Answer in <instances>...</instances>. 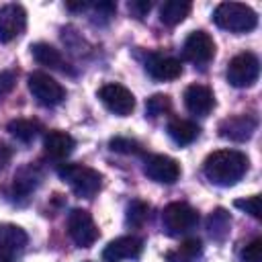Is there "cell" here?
Returning a JSON list of instances; mask_svg holds the SVG:
<instances>
[{
	"label": "cell",
	"instance_id": "28",
	"mask_svg": "<svg viewBox=\"0 0 262 262\" xmlns=\"http://www.w3.org/2000/svg\"><path fill=\"white\" fill-rule=\"evenodd\" d=\"M233 205L237 209L246 211L248 215H252L254 219H260V196L258 194H252V196H246V199H237Z\"/></svg>",
	"mask_w": 262,
	"mask_h": 262
},
{
	"label": "cell",
	"instance_id": "2",
	"mask_svg": "<svg viewBox=\"0 0 262 262\" xmlns=\"http://www.w3.org/2000/svg\"><path fill=\"white\" fill-rule=\"evenodd\" d=\"M213 20L219 29L229 33H248L258 25L256 12L242 2H221L213 10Z\"/></svg>",
	"mask_w": 262,
	"mask_h": 262
},
{
	"label": "cell",
	"instance_id": "15",
	"mask_svg": "<svg viewBox=\"0 0 262 262\" xmlns=\"http://www.w3.org/2000/svg\"><path fill=\"white\" fill-rule=\"evenodd\" d=\"M145 70L154 80L166 82V80H176L182 74V63L176 57H166L160 53H151L145 61Z\"/></svg>",
	"mask_w": 262,
	"mask_h": 262
},
{
	"label": "cell",
	"instance_id": "24",
	"mask_svg": "<svg viewBox=\"0 0 262 262\" xmlns=\"http://www.w3.org/2000/svg\"><path fill=\"white\" fill-rule=\"evenodd\" d=\"M229 225H231V217L225 209H215L207 219V229L215 239H223L229 231Z\"/></svg>",
	"mask_w": 262,
	"mask_h": 262
},
{
	"label": "cell",
	"instance_id": "34",
	"mask_svg": "<svg viewBox=\"0 0 262 262\" xmlns=\"http://www.w3.org/2000/svg\"><path fill=\"white\" fill-rule=\"evenodd\" d=\"M66 6H68V10H86L88 8V2H76V4L74 2H68Z\"/></svg>",
	"mask_w": 262,
	"mask_h": 262
},
{
	"label": "cell",
	"instance_id": "9",
	"mask_svg": "<svg viewBox=\"0 0 262 262\" xmlns=\"http://www.w3.org/2000/svg\"><path fill=\"white\" fill-rule=\"evenodd\" d=\"M98 98L102 100V104L119 115V117H127L133 113L135 108V96L131 94L129 88H125L123 84H115V82H108L104 84L100 90H98Z\"/></svg>",
	"mask_w": 262,
	"mask_h": 262
},
{
	"label": "cell",
	"instance_id": "32",
	"mask_svg": "<svg viewBox=\"0 0 262 262\" xmlns=\"http://www.w3.org/2000/svg\"><path fill=\"white\" fill-rule=\"evenodd\" d=\"M115 10H117L115 2H98V4H94V12L104 16V18H111L115 14Z\"/></svg>",
	"mask_w": 262,
	"mask_h": 262
},
{
	"label": "cell",
	"instance_id": "30",
	"mask_svg": "<svg viewBox=\"0 0 262 262\" xmlns=\"http://www.w3.org/2000/svg\"><path fill=\"white\" fill-rule=\"evenodd\" d=\"M14 84H16V74L12 70L0 72V98H4L6 94H10L12 88H14Z\"/></svg>",
	"mask_w": 262,
	"mask_h": 262
},
{
	"label": "cell",
	"instance_id": "13",
	"mask_svg": "<svg viewBox=\"0 0 262 262\" xmlns=\"http://www.w3.org/2000/svg\"><path fill=\"white\" fill-rule=\"evenodd\" d=\"M143 250V242L135 235H121L113 239L104 250H102V260L104 262H121V260H131L137 258Z\"/></svg>",
	"mask_w": 262,
	"mask_h": 262
},
{
	"label": "cell",
	"instance_id": "20",
	"mask_svg": "<svg viewBox=\"0 0 262 262\" xmlns=\"http://www.w3.org/2000/svg\"><path fill=\"white\" fill-rule=\"evenodd\" d=\"M203 254V242L199 237L184 239L176 250H170L166 254L168 262H196L199 256Z\"/></svg>",
	"mask_w": 262,
	"mask_h": 262
},
{
	"label": "cell",
	"instance_id": "21",
	"mask_svg": "<svg viewBox=\"0 0 262 262\" xmlns=\"http://www.w3.org/2000/svg\"><path fill=\"white\" fill-rule=\"evenodd\" d=\"M31 53H33L35 61L41 63V66H47V68H61L63 66L61 53L53 45H49V43H35V45H31Z\"/></svg>",
	"mask_w": 262,
	"mask_h": 262
},
{
	"label": "cell",
	"instance_id": "1",
	"mask_svg": "<svg viewBox=\"0 0 262 262\" xmlns=\"http://www.w3.org/2000/svg\"><path fill=\"white\" fill-rule=\"evenodd\" d=\"M248 158L237 149H217L207 156L203 174L217 186H233L248 172Z\"/></svg>",
	"mask_w": 262,
	"mask_h": 262
},
{
	"label": "cell",
	"instance_id": "3",
	"mask_svg": "<svg viewBox=\"0 0 262 262\" xmlns=\"http://www.w3.org/2000/svg\"><path fill=\"white\" fill-rule=\"evenodd\" d=\"M57 176L72 186V190L82 199H92L102 184V176L98 170L82 166V164H59Z\"/></svg>",
	"mask_w": 262,
	"mask_h": 262
},
{
	"label": "cell",
	"instance_id": "29",
	"mask_svg": "<svg viewBox=\"0 0 262 262\" xmlns=\"http://www.w3.org/2000/svg\"><path fill=\"white\" fill-rule=\"evenodd\" d=\"M242 262H262V239L260 237L252 239L242 250Z\"/></svg>",
	"mask_w": 262,
	"mask_h": 262
},
{
	"label": "cell",
	"instance_id": "27",
	"mask_svg": "<svg viewBox=\"0 0 262 262\" xmlns=\"http://www.w3.org/2000/svg\"><path fill=\"white\" fill-rule=\"evenodd\" d=\"M108 145H111L113 151L125 154V156H141V154H143L141 145H139L135 139H129V137H113Z\"/></svg>",
	"mask_w": 262,
	"mask_h": 262
},
{
	"label": "cell",
	"instance_id": "12",
	"mask_svg": "<svg viewBox=\"0 0 262 262\" xmlns=\"http://www.w3.org/2000/svg\"><path fill=\"white\" fill-rule=\"evenodd\" d=\"M258 127V121L250 115L227 117L219 123V135L229 141H248Z\"/></svg>",
	"mask_w": 262,
	"mask_h": 262
},
{
	"label": "cell",
	"instance_id": "31",
	"mask_svg": "<svg viewBox=\"0 0 262 262\" xmlns=\"http://www.w3.org/2000/svg\"><path fill=\"white\" fill-rule=\"evenodd\" d=\"M127 8H129V12H131L135 18H143V16H147V12L151 10V2H149V0H131V2L127 4Z\"/></svg>",
	"mask_w": 262,
	"mask_h": 262
},
{
	"label": "cell",
	"instance_id": "22",
	"mask_svg": "<svg viewBox=\"0 0 262 262\" xmlns=\"http://www.w3.org/2000/svg\"><path fill=\"white\" fill-rule=\"evenodd\" d=\"M6 129H8V133L14 139H18L23 143H29L39 133V123L37 121H31V119H12Z\"/></svg>",
	"mask_w": 262,
	"mask_h": 262
},
{
	"label": "cell",
	"instance_id": "8",
	"mask_svg": "<svg viewBox=\"0 0 262 262\" xmlns=\"http://www.w3.org/2000/svg\"><path fill=\"white\" fill-rule=\"evenodd\" d=\"M143 174L160 184H174L180 178V164L164 154L143 156Z\"/></svg>",
	"mask_w": 262,
	"mask_h": 262
},
{
	"label": "cell",
	"instance_id": "14",
	"mask_svg": "<svg viewBox=\"0 0 262 262\" xmlns=\"http://www.w3.org/2000/svg\"><path fill=\"white\" fill-rule=\"evenodd\" d=\"M184 106L192 115L207 117L213 111V106H215L213 90L209 86H205V84H190L184 90Z\"/></svg>",
	"mask_w": 262,
	"mask_h": 262
},
{
	"label": "cell",
	"instance_id": "16",
	"mask_svg": "<svg viewBox=\"0 0 262 262\" xmlns=\"http://www.w3.org/2000/svg\"><path fill=\"white\" fill-rule=\"evenodd\" d=\"M43 147H45V154L53 160H63L68 158L74 147H76V141L70 133L66 131H59V129H51L45 133V139H43Z\"/></svg>",
	"mask_w": 262,
	"mask_h": 262
},
{
	"label": "cell",
	"instance_id": "35",
	"mask_svg": "<svg viewBox=\"0 0 262 262\" xmlns=\"http://www.w3.org/2000/svg\"><path fill=\"white\" fill-rule=\"evenodd\" d=\"M0 262H14L12 252H6V250H2V248H0Z\"/></svg>",
	"mask_w": 262,
	"mask_h": 262
},
{
	"label": "cell",
	"instance_id": "33",
	"mask_svg": "<svg viewBox=\"0 0 262 262\" xmlns=\"http://www.w3.org/2000/svg\"><path fill=\"white\" fill-rule=\"evenodd\" d=\"M10 156H12L10 147H8L6 143H2V141H0V170L10 162Z\"/></svg>",
	"mask_w": 262,
	"mask_h": 262
},
{
	"label": "cell",
	"instance_id": "5",
	"mask_svg": "<svg viewBox=\"0 0 262 262\" xmlns=\"http://www.w3.org/2000/svg\"><path fill=\"white\" fill-rule=\"evenodd\" d=\"M258 74H260V61L250 51H244V53H237L235 57H231L227 63V72H225L227 82L235 88L252 86L258 80Z\"/></svg>",
	"mask_w": 262,
	"mask_h": 262
},
{
	"label": "cell",
	"instance_id": "4",
	"mask_svg": "<svg viewBox=\"0 0 262 262\" xmlns=\"http://www.w3.org/2000/svg\"><path fill=\"white\" fill-rule=\"evenodd\" d=\"M196 223H199V213L186 203L176 201L166 205L162 211V227H164V233L170 237H178L190 231Z\"/></svg>",
	"mask_w": 262,
	"mask_h": 262
},
{
	"label": "cell",
	"instance_id": "10",
	"mask_svg": "<svg viewBox=\"0 0 262 262\" xmlns=\"http://www.w3.org/2000/svg\"><path fill=\"white\" fill-rule=\"evenodd\" d=\"M27 27V12L20 4H2L0 6V43H10Z\"/></svg>",
	"mask_w": 262,
	"mask_h": 262
},
{
	"label": "cell",
	"instance_id": "23",
	"mask_svg": "<svg viewBox=\"0 0 262 262\" xmlns=\"http://www.w3.org/2000/svg\"><path fill=\"white\" fill-rule=\"evenodd\" d=\"M39 180H41V176H39L37 168H33V166L23 168V170L14 176V194H20V196L31 194V192L39 186Z\"/></svg>",
	"mask_w": 262,
	"mask_h": 262
},
{
	"label": "cell",
	"instance_id": "6",
	"mask_svg": "<svg viewBox=\"0 0 262 262\" xmlns=\"http://www.w3.org/2000/svg\"><path fill=\"white\" fill-rule=\"evenodd\" d=\"M29 90L33 98L43 106H55L66 98L63 86L45 72H35L29 76Z\"/></svg>",
	"mask_w": 262,
	"mask_h": 262
},
{
	"label": "cell",
	"instance_id": "11",
	"mask_svg": "<svg viewBox=\"0 0 262 262\" xmlns=\"http://www.w3.org/2000/svg\"><path fill=\"white\" fill-rule=\"evenodd\" d=\"M182 53L192 63H207L215 55V41L205 31H192L184 41Z\"/></svg>",
	"mask_w": 262,
	"mask_h": 262
},
{
	"label": "cell",
	"instance_id": "19",
	"mask_svg": "<svg viewBox=\"0 0 262 262\" xmlns=\"http://www.w3.org/2000/svg\"><path fill=\"white\" fill-rule=\"evenodd\" d=\"M188 12H190V2H186V0H166L160 6V20L168 27H174V25L182 23Z\"/></svg>",
	"mask_w": 262,
	"mask_h": 262
},
{
	"label": "cell",
	"instance_id": "17",
	"mask_svg": "<svg viewBox=\"0 0 262 262\" xmlns=\"http://www.w3.org/2000/svg\"><path fill=\"white\" fill-rule=\"evenodd\" d=\"M166 131H168V135L172 137V141L178 143V145H188V143H192V141L199 137V133H201L199 125L192 123V121H188V119H172V121L168 123Z\"/></svg>",
	"mask_w": 262,
	"mask_h": 262
},
{
	"label": "cell",
	"instance_id": "18",
	"mask_svg": "<svg viewBox=\"0 0 262 262\" xmlns=\"http://www.w3.org/2000/svg\"><path fill=\"white\" fill-rule=\"evenodd\" d=\"M29 235L23 227L14 223H0V248L6 252H18L27 246Z\"/></svg>",
	"mask_w": 262,
	"mask_h": 262
},
{
	"label": "cell",
	"instance_id": "25",
	"mask_svg": "<svg viewBox=\"0 0 262 262\" xmlns=\"http://www.w3.org/2000/svg\"><path fill=\"white\" fill-rule=\"evenodd\" d=\"M147 213H149V205L143 203V201H131L129 207H127V225L131 227H141L147 219Z\"/></svg>",
	"mask_w": 262,
	"mask_h": 262
},
{
	"label": "cell",
	"instance_id": "7",
	"mask_svg": "<svg viewBox=\"0 0 262 262\" xmlns=\"http://www.w3.org/2000/svg\"><path fill=\"white\" fill-rule=\"evenodd\" d=\"M68 233L80 248H90L98 239V227L86 209H72L68 215Z\"/></svg>",
	"mask_w": 262,
	"mask_h": 262
},
{
	"label": "cell",
	"instance_id": "26",
	"mask_svg": "<svg viewBox=\"0 0 262 262\" xmlns=\"http://www.w3.org/2000/svg\"><path fill=\"white\" fill-rule=\"evenodd\" d=\"M170 106H172V102H170V96H168V94H154V96H149V98L145 100V113H147L151 119H156V117L168 113Z\"/></svg>",
	"mask_w": 262,
	"mask_h": 262
}]
</instances>
